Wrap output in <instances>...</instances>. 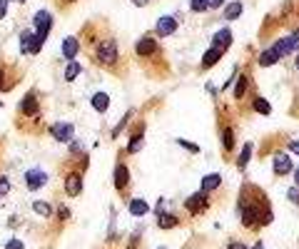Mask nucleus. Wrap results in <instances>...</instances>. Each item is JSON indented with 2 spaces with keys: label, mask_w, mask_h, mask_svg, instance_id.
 I'll return each instance as SVG.
<instances>
[{
  "label": "nucleus",
  "mask_w": 299,
  "mask_h": 249,
  "mask_svg": "<svg viewBox=\"0 0 299 249\" xmlns=\"http://www.w3.org/2000/svg\"><path fill=\"white\" fill-rule=\"evenodd\" d=\"M92 53H95V60L100 62V65H105V67H112L118 62V43L115 40H110V37H105V40H100V43H95V48H92Z\"/></svg>",
  "instance_id": "nucleus-1"
},
{
  "label": "nucleus",
  "mask_w": 299,
  "mask_h": 249,
  "mask_svg": "<svg viewBox=\"0 0 299 249\" xmlns=\"http://www.w3.org/2000/svg\"><path fill=\"white\" fill-rule=\"evenodd\" d=\"M50 28H53V13L50 10H37L35 18H32V30H35L40 43H45V40L50 37Z\"/></svg>",
  "instance_id": "nucleus-2"
},
{
  "label": "nucleus",
  "mask_w": 299,
  "mask_h": 249,
  "mask_svg": "<svg viewBox=\"0 0 299 249\" xmlns=\"http://www.w3.org/2000/svg\"><path fill=\"white\" fill-rule=\"evenodd\" d=\"M40 48H43V43L37 40L35 30H23L20 32V53L23 55H37Z\"/></svg>",
  "instance_id": "nucleus-3"
},
{
  "label": "nucleus",
  "mask_w": 299,
  "mask_h": 249,
  "mask_svg": "<svg viewBox=\"0 0 299 249\" xmlns=\"http://www.w3.org/2000/svg\"><path fill=\"white\" fill-rule=\"evenodd\" d=\"M50 135L58 142H72V137H75V124L72 122H53L50 124Z\"/></svg>",
  "instance_id": "nucleus-4"
},
{
  "label": "nucleus",
  "mask_w": 299,
  "mask_h": 249,
  "mask_svg": "<svg viewBox=\"0 0 299 249\" xmlns=\"http://www.w3.org/2000/svg\"><path fill=\"white\" fill-rule=\"evenodd\" d=\"M18 115H20V117H37V115H40V102H37V95H35V93H28V95L20 100Z\"/></svg>",
  "instance_id": "nucleus-5"
},
{
  "label": "nucleus",
  "mask_w": 299,
  "mask_h": 249,
  "mask_svg": "<svg viewBox=\"0 0 299 249\" xmlns=\"http://www.w3.org/2000/svg\"><path fill=\"white\" fill-rule=\"evenodd\" d=\"M25 185H28V189H30V192L43 189V187L48 185V172H45V170H40V167L28 170V172H25Z\"/></svg>",
  "instance_id": "nucleus-6"
},
{
  "label": "nucleus",
  "mask_w": 299,
  "mask_h": 249,
  "mask_svg": "<svg viewBox=\"0 0 299 249\" xmlns=\"http://www.w3.org/2000/svg\"><path fill=\"white\" fill-rule=\"evenodd\" d=\"M65 192H67L70 197H78V194L83 192V175H80V172H70V175L65 177Z\"/></svg>",
  "instance_id": "nucleus-7"
},
{
  "label": "nucleus",
  "mask_w": 299,
  "mask_h": 249,
  "mask_svg": "<svg viewBox=\"0 0 299 249\" xmlns=\"http://www.w3.org/2000/svg\"><path fill=\"white\" fill-rule=\"evenodd\" d=\"M274 172H277V175H289V172H294L292 157H289L287 152H277V155H274Z\"/></svg>",
  "instance_id": "nucleus-8"
},
{
  "label": "nucleus",
  "mask_w": 299,
  "mask_h": 249,
  "mask_svg": "<svg viewBox=\"0 0 299 249\" xmlns=\"http://www.w3.org/2000/svg\"><path fill=\"white\" fill-rule=\"evenodd\" d=\"M175 30H177V18H172V15H162V18L157 20V25H155V32H157L160 37L172 35Z\"/></svg>",
  "instance_id": "nucleus-9"
},
{
  "label": "nucleus",
  "mask_w": 299,
  "mask_h": 249,
  "mask_svg": "<svg viewBox=\"0 0 299 249\" xmlns=\"http://www.w3.org/2000/svg\"><path fill=\"white\" fill-rule=\"evenodd\" d=\"M184 207H187V210H192V212L207 210V194H205V192H197V194H192V197H187Z\"/></svg>",
  "instance_id": "nucleus-10"
},
{
  "label": "nucleus",
  "mask_w": 299,
  "mask_h": 249,
  "mask_svg": "<svg viewBox=\"0 0 299 249\" xmlns=\"http://www.w3.org/2000/svg\"><path fill=\"white\" fill-rule=\"evenodd\" d=\"M259 222V210L254 204H242V224L244 227H254Z\"/></svg>",
  "instance_id": "nucleus-11"
},
{
  "label": "nucleus",
  "mask_w": 299,
  "mask_h": 249,
  "mask_svg": "<svg viewBox=\"0 0 299 249\" xmlns=\"http://www.w3.org/2000/svg\"><path fill=\"white\" fill-rule=\"evenodd\" d=\"M90 105H92L95 112H107V110H110V95L102 93V90H97V93L90 97Z\"/></svg>",
  "instance_id": "nucleus-12"
},
{
  "label": "nucleus",
  "mask_w": 299,
  "mask_h": 249,
  "mask_svg": "<svg viewBox=\"0 0 299 249\" xmlns=\"http://www.w3.org/2000/svg\"><path fill=\"white\" fill-rule=\"evenodd\" d=\"M135 50H137V55H142V58H147V55H152L155 50H157V43H155V40L152 37H140L137 40V45H135Z\"/></svg>",
  "instance_id": "nucleus-13"
},
{
  "label": "nucleus",
  "mask_w": 299,
  "mask_h": 249,
  "mask_svg": "<svg viewBox=\"0 0 299 249\" xmlns=\"http://www.w3.org/2000/svg\"><path fill=\"white\" fill-rule=\"evenodd\" d=\"M80 53V40L78 37H65L62 40V55L67 60H75V55Z\"/></svg>",
  "instance_id": "nucleus-14"
},
{
  "label": "nucleus",
  "mask_w": 299,
  "mask_h": 249,
  "mask_svg": "<svg viewBox=\"0 0 299 249\" xmlns=\"http://www.w3.org/2000/svg\"><path fill=\"white\" fill-rule=\"evenodd\" d=\"M130 185V170H127V164H118L115 167V189H125Z\"/></svg>",
  "instance_id": "nucleus-15"
},
{
  "label": "nucleus",
  "mask_w": 299,
  "mask_h": 249,
  "mask_svg": "<svg viewBox=\"0 0 299 249\" xmlns=\"http://www.w3.org/2000/svg\"><path fill=\"white\" fill-rule=\"evenodd\" d=\"M212 45L224 50V48H230L232 45V30H217L214 37H212Z\"/></svg>",
  "instance_id": "nucleus-16"
},
{
  "label": "nucleus",
  "mask_w": 299,
  "mask_h": 249,
  "mask_svg": "<svg viewBox=\"0 0 299 249\" xmlns=\"http://www.w3.org/2000/svg\"><path fill=\"white\" fill-rule=\"evenodd\" d=\"M222 53H224V50H219V48H214V45H212V48H209V50L202 55V67H209V65H214V62L222 58Z\"/></svg>",
  "instance_id": "nucleus-17"
},
{
  "label": "nucleus",
  "mask_w": 299,
  "mask_h": 249,
  "mask_svg": "<svg viewBox=\"0 0 299 249\" xmlns=\"http://www.w3.org/2000/svg\"><path fill=\"white\" fill-rule=\"evenodd\" d=\"M219 185H222V177H219V175H207V177L202 180V192H205V194H209V192H212V189H217Z\"/></svg>",
  "instance_id": "nucleus-18"
},
{
  "label": "nucleus",
  "mask_w": 299,
  "mask_h": 249,
  "mask_svg": "<svg viewBox=\"0 0 299 249\" xmlns=\"http://www.w3.org/2000/svg\"><path fill=\"white\" fill-rule=\"evenodd\" d=\"M277 60H279V55L274 53V48H267L265 53L259 55V65H262V67H269V65H274Z\"/></svg>",
  "instance_id": "nucleus-19"
},
{
  "label": "nucleus",
  "mask_w": 299,
  "mask_h": 249,
  "mask_svg": "<svg viewBox=\"0 0 299 249\" xmlns=\"http://www.w3.org/2000/svg\"><path fill=\"white\" fill-rule=\"evenodd\" d=\"M80 72H83L80 62H75V60H70V62H67V67H65V80H67V82H72V80L78 77Z\"/></svg>",
  "instance_id": "nucleus-20"
},
{
  "label": "nucleus",
  "mask_w": 299,
  "mask_h": 249,
  "mask_svg": "<svg viewBox=\"0 0 299 249\" xmlns=\"http://www.w3.org/2000/svg\"><path fill=\"white\" fill-rule=\"evenodd\" d=\"M239 15H242V3H239V0H235V3H230L227 10H224V18H227V20H237Z\"/></svg>",
  "instance_id": "nucleus-21"
},
{
  "label": "nucleus",
  "mask_w": 299,
  "mask_h": 249,
  "mask_svg": "<svg viewBox=\"0 0 299 249\" xmlns=\"http://www.w3.org/2000/svg\"><path fill=\"white\" fill-rule=\"evenodd\" d=\"M272 48H274V53H277L279 58H284V55H289V53H292V45H289V37H282V40H277V43H274Z\"/></svg>",
  "instance_id": "nucleus-22"
},
{
  "label": "nucleus",
  "mask_w": 299,
  "mask_h": 249,
  "mask_svg": "<svg viewBox=\"0 0 299 249\" xmlns=\"http://www.w3.org/2000/svg\"><path fill=\"white\" fill-rule=\"evenodd\" d=\"M147 210H150V207H147L145 199H132V202H130V212H132L135 217H142Z\"/></svg>",
  "instance_id": "nucleus-23"
},
{
  "label": "nucleus",
  "mask_w": 299,
  "mask_h": 249,
  "mask_svg": "<svg viewBox=\"0 0 299 249\" xmlns=\"http://www.w3.org/2000/svg\"><path fill=\"white\" fill-rule=\"evenodd\" d=\"M157 224H160L162 229L177 227V217H172V215H167V212H160V215H157Z\"/></svg>",
  "instance_id": "nucleus-24"
},
{
  "label": "nucleus",
  "mask_w": 299,
  "mask_h": 249,
  "mask_svg": "<svg viewBox=\"0 0 299 249\" xmlns=\"http://www.w3.org/2000/svg\"><path fill=\"white\" fill-rule=\"evenodd\" d=\"M32 210H35V215H40V217H50L53 215V207L48 202H35Z\"/></svg>",
  "instance_id": "nucleus-25"
},
{
  "label": "nucleus",
  "mask_w": 299,
  "mask_h": 249,
  "mask_svg": "<svg viewBox=\"0 0 299 249\" xmlns=\"http://www.w3.org/2000/svg\"><path fill=\"white\" fill-rule=\"evenodd\" d=\"M249 157H252V145H244V147H242V152H239V157H237V164H239V170H244V167H247Z\"/></svg>",
  "instance_id": "nucleus-26"
},
{
  "label": "nucleus",
  "mask_w": 299,
  "mask_h": 249,
  "mask_svg": "<svg viewBox=\"0 0 299 249\" xmlns=\"http://www.w3.org/2000/svg\"><path fill=\"white\" fill-rule=\"evenodd\" d=\"M252 107H254V110H257L259 115H269V112H272V107H269V102H267L265 97H257Z\"/></svg>",
  "instance_id": "nucleus-27"
},
{
  "label": "nucleus",
  "mask_w": 299,
  "mask_h": 249,
  "mask_svg": "<svg viewBox=\"0 0 299 249\" xmlns=\"http://www.w3.org/2000/svg\"><path fill=\"white\" fill-rule=\"evenodd\" d=\"M142 142H145V137H142V132H137V135H135V137L127 142V152H132V155H135V152H140Z\"/></svg>",
  "instance_id": "nucleus-28"
},
{
  "label": "nucleus",
  "mask_w": 299,
  "mask_h": 249,
  "mask_svg": "<svg viewBox=\"0 0 299 249\" xmlns=\"http://www.w3.org/2000/svg\"><path fill=\"white\" fill-rule=\"evenodd\" d=\"M222 142H224V150H232V145H235V132L227 127L224 130V135H222Z\"/></svg>",
  "instance_id": "nucleus-29"
},
{
  "label": "nucleus",
  "mask_w": 299,
  "mask_h": 249,
  "mask_svg": "<svg viewBox=\"0 0 299 249\" xmlns=\"http://www.w3.org/2000/svg\"><path fill=\"white\" fill-rule=\"evenodd\" d=\"M190 10L205 13V10H207V0H190Z\"/></svg>",
  "instance_id": "nucleus-30"
},
{
  "label": "nucleus",
  "mask_w": 299,
  "mask_h": 249,
  "mask_svg": "<svg viewBox=\"0 0 299 249\" xmlns=\"http://www.w3.org/2000/svg\"><path fill=\"white\" fill-rule=\"evenodd\" d=\"M244 93H247V77H239L237 88H235V97H242Z\"/></svg>",
  "instance_id": "nucleus-31"
},
{
  "label": "nucleus",
  "mask_w": 299,
  "mask_h": 249,
  "mask_svg": "<svg viewBox=\"0 0 299 249\" xmlns=\"http://www.w3.org/2000/svg\"><path fill=\"white\" fill-rule=\"evenodd\" d=\"M289 45H292V53L299 50V30H292V35H289Z\"/></svg>",
  "instance_id": "nucleus-32"
},
{
  "label": "nucleus",
  "mask_w": 299,
  "mask_h": 249,
  "mask_svg": "<svg viewBox=\"0 0 299 249\" xmlns=\"http://www.w3.org/2000/svg\"><path fill=\"white\" fill-rule=\"evenodd\" d=\"M10 189H13L10 180H8V177H0V194H8Z\"/></svg>",
  "instance_id": "nucleus-33"
},
{
  "label": "nucleus",
  "mask_w": 299,
  "mask_h": 249,
  "mask_svg": "<svg viewBox=\"0 0 299 249\" xmlns=\"http://www.w3.org/2000/svg\"><path fill=\"white\" fill-rule=\"evenodd\" d=\"M177 142H179V145H182L184 150H190L192 155H197V152H200V147H197L195 142H187V140H177Z\"/></svg>",
  "instance_id": "nucleus-34"
},
{
  "label": "nucleus",
  "mask_w": 299,
  "mask_h": 249,
  "mask_svg": "<svg viewBox=\"0 0 299 249\" xmlns=\"http://www.w3.org/2000/svg\"><path fill=\"white\" fill-rule=\"evenodd\" d=\"M8 90V82H5V67L0 65V93H5Z\"/></svg>",
  "instance_id": "nucleus-35"
},
{
  "label": "nucleus",
  "mask_w": 299,
  "mask_h": 249,
  "mask_svg": "<svg viewBox=\"0 0 299 249\" xmlns=\"http://www.w3.org/2000/svg\"><path fill=\"white\" fill-rule=\"evenodd\" d=\"M10 10V0H0V18H5Z\"/></svg>",
  "instance_id": "nucleus-36"
},
{
  "label": "nucleus",
  "mask_w": 299,
  "mask_h": 249,
  "mask_svg": "<svg viewBox=\"0 0 299 249\" xmlns=\"http://www.w3.org/2000/svg\"><path fill=\"white\" fill-rule=\"evenodd\" d=\"M5 249H25V244H23L20 239H10V242L5 244Z\"/></svg>",
  "instance_id": "nucleus-37"
},
{
  "label": "nucleus",
  "mask_w": 299,
  "mask_h": 249,
  "mask_svg": "<svg viewBox=\"0 0 299 249\" xmlns=\"http://www.w3.org/2000/svg\"><path fill=\"white\" fill-rule=\"evenodd\" d=\"M259 222H262V224H269V222H272V212L265 210V212H262V219H259Z\"/></svg>",
  "instance_id": "nucleus-38"
},
{
  "label": "nucleus",
  "mask_w": 299,
  "mask_h": 249,
  "mask_svg": "<svg viewBox=\"0 0 299 249\" xmlns=\"http://www.w3.org/2000/svg\"><path fill=\"white\" fill-rule=\"evenodd\" d=\"M287 197H289L294 204H299V192H297V189H289V192H287Z\"/></svg>",
  "instance_id": "nucleus-39"
},
{
  "label": "nucleus",
  "mask_w": 299,
  "mask_h": 249,
  "mask_svg": "<svg viewBox=\"0 0 299 249\" xmlns=\"http://www.w3.org/2000/svg\"><path fill=\"white\" fill-rule=\"evenodd\" d=\"M222 3H224V0H207V10H209V8H219Z\"/></svg>",
  "instance_id": "nucleus-40"
},
{
  "label": "nucleus",
  "mask_w": 299,
  "mask_h": 249,
  "mask_svg": "<svg viewBox=\"0 0 299 249\" xmlns=\"http://www.w3.org/2000/svg\"><path fill=\"white\" fill-rule=\"evenodd\" d=\"M58 210H60V219H67V217H70V210H67V207H58Z\"/></svg>",
  "instance_id": "nucleus-41"
},
{
  "label": "nucleus",
  "mask_w": 299,
  "mask_h": 249,
  "mask_svg": "<svg viewBox=\"0 0 299 249\" xmlns=\"http://www.w3.org/2000/svg\"><path fill=\"white\" fill-rule=\"evenodd\" d=\"M289 150H292L294 155H299V142H289Z\"/></svg>",
  "instance_id": "nucleus-42"
},
{
  "label": "nucleus",
  "mask_w": 299,
  "mask_h": 249,
  "mask_svg": "<svg viewBox=\"0 0 299 249\" xmlns=\"http://www.w3.org/2000/svg\"><path fill=\"white\" fill-rule=\"evenodd\" d=\"M227 249H247V247H244V244H239V242H232Z\"/></svg>",
  "instance_id": "nucleus-43"
},
{
  "label": "nucleus",
  "mask_w": 299,
  "mask_h": 249,
  "mask_svg": "<svg viewBox=\"0 0 299 249\" xmlns=\"http://www.w3.org/2000/svg\"><path fill=\"white\" fill-rule=\"evenodd\" d=\"M294 182H297V185H299V167H297V170H294Z\"/></svg>",
  "instance_id": "nucleus-44"
},
{
  "label": "nucleus",
  "mask_w": 299,
  "mask_h": 249,
  "mask_svg": "<svg viewBox=\"0 0 299 249\" xmlns=\"http://www.w3.org/2000/svg\"><path fill=\"white\" fill-rule=\"evenodd\" d=\"M132 3H135V5H145V3H147V0H132Z\"/></svg>",
  "instance_id": "nucleus-45"
},
{
  "label": "nucleus",
  "mask_w": 299,
  "mask_h": 249,
  "mask_svg": "<svg viewBox=\"0 0 299 249\" xmlns=\"http://www.w3.org/2000/svg\"><path fill=\"white\" fill-rule=\"evenodd\" d=\"M247 249H249V247H247ZM252 249H262V244H254V247H252Z\"/></svg>",
  "instance_id": "nucleus-46"
},
{
  "label": "nucleus",
  "mask_w": 299,
  "mask_h": 249,
  "mask_svg": "<svg viewBox=\"0 0 299 249\" xmlns=\"http://www.w3.org/2000/svg\"><path fill=\"white\" fill-rule=\"evenodd\" d=\"M297 70H299V58H297Z\"/></svg>",
  "instance_id": "nucleus-47"
},
{
  "label": "nucleus",
  "mask_w": 299,
  "mask_h": 249,
  "mask_svg": "<svg viewBox=\"0 0 299 249\" xmlns=\"http://www.w3.org/2000/svg\"><path fill=\"white\" fill-rule=\"evenodd\" d=\"M18 3H28V0H18Z\"/></svg>",
  "instance_id": "nucleus-48"
},
{
  "label": "nucleus",
  "mask_w": 299,
  "mask_h": 249,
  "mask_svg": "<svg viewBox=\"0 0 299 249\" xmlns=\"http://www.w3.org/2000/svg\"><path fill=\"white\" fill-rule=\"evenodd\" d=\"M160 249H162V247H160Z\"/></svg>",
  "instance_id": "nucleus-49"
}]
</instances>
